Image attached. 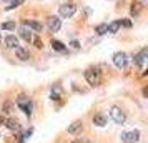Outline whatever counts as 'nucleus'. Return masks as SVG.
Instances as JSON below:
<instances>
[{
  "label": "nucleus",
  "mask_w": 148,
  "mask_h": 143,
  "mask_svg": "<svg viewBox=\"0 0 148 143\" xmlns=\"http://www.w3.org/2000/svg\"><path fill=\"white\" fill-rule=\"evenodd\" d=\"M110 116H112V120H113L116 125H123V123H125V120H127L125 112H123L120 107H116V105H113V107L110 108Z\"/></svg>",
  "instance_id": "obj_1"
},
{
  "label": "nucleus",
  "mask_w": 148,
  "mask_h": 143,
  "mask_svg": "<svg viewBox=\"0 0 148 143\" xmlns=\"http://www.w3.org/2000/svg\"><path fill=\"white\" fill-rule=\"evenodd\" d=\"M17 105H18V108H22L23 112H25V115L32 116V110H34V103H32V100H28L25 95H20L18 98H17Z\"/></svg>",
  "instance_id": "obj_2"
},
{
  "label": "nucleus",
  "mask_w": 148,
  "mask_h": 143,
  "mask_svg": "<svg viewBox=\"0 0 148 143\" xmlns=\"http://www.w3.org/2000/svg\"><path fill=\"white\" fill-rule=\"evenodd\" d=\"M75 12H77V5L75 3H62L60 8H58V15L62 18H70L73 17Z\"/></svg>",
  "instance_id": "obj_3"
},
{
  "label": "nucleus",
  "mask_w": 148,
  "mask_h": 143,
  "mask_svg": "<svg viewBox=\"0 0 148 143\" xmlns=\"http://www.w3.org/2000/svg\"><path fill=\"white\" fill-rule=\"evenodd\" d=\"M85 80L88 82V85L97 87L100 83V72L97 68H88L87 72H85Z\"/></svg>",
  "instance_id": "obj_4"
},
{
  "label": "nucleus",
  "mask_w": 148,
  "mask_h": 143,
  "mask_svg": "<svg viewBox=\"0 0 148 143\" xmlns=\"http://www.w3.org/2000/svg\"><path fill=\"white\" fill-rule=\"evenodd\" d=\"M140 131L138 130H132V131H125L121 133V142L123 143H138L140 142Z\"/></svg>",
  "instance_id": "obj_5"
},
{
  "label": "nucleus",
  "mask_w": 148,
  "mask_h": 143,
  "mask_svg": "<svg viewBox=\"0 0 148 143\" xmlns=\"http://www.w3.org/2000/svg\"><path fill=\"white\" fill-rule=\"evenodd\" d=\"M113 63L116 68H125L128 65V55L125 52H116V53H113Z\"/></svg>",
  "instance_id": "obj_6"
},
{
  "label": "nucleus",
  "mask_w": 148,
  "mask_h": 143,
  "mask_svg": "<svg viewBox=\"0 0 148 143\" xmlns=\"http://www.w3.org/2000/svg\"><path fill=\"white\" fill-rule=\"evenodd\" d=\"M47 27L50 32H58L62 27V18H58V17H55V15H50V17H47Z\"/></svg>",
  "instance_id": "obj_7"
},
{
  "label": "nucleus",
  "mask_w": 148,
  "mask_h": 143,
  "mask_svg": "<svg viewBox=\"0 0 148 143\" xmlns=\"http://www.w3.org/2000/svg\"><path fill=\"white\" fill-rule=\"evenodd\" d=\"M18 34H20V37L27 42V43H30V42H32V38H34V32H32V30H30L25 23L18 28Z\"/></svg>",
  "instance_id": "obj_8"
},
{
  "label": "nucleus",
  "mask_w": 148,
  "mask_h": 143,
  "mask_svg": "<svg viewBox=\"0 0 148 143\" xmlns=\"http://www.w3.org/2000/svg\"><path fill=\"white\" fill-rule=\"evenodd\" d=\"M15 50V55H17V58L22 62H27L30 60V52H28V48H23V47H17L14 48Z\"/></svg>",
  "instance_id": "obj_9"
},
{
  "label": "nucleus",
  "mask_w": 148,
  "mask_h": 143,
  "mask_svg": "<svg viewBox=\"0 0 148 143\" xmlns=\"http://www.w3.org/2000/svg\"><path fill=\"white\" fill-rule=\"evenodd\" d=\"M82 128H83V122H82V120H75V122L67 128V131L70 135H78L82 131Z\"/></svg>",
  "instance_id": "obj_10"
},
{
  "label": "nucleus",
  "mask_w": 148,
  "mask_h": 143,
  "mask_svg": "<svg viewBox=\"0 0 148 143\" xmlns=\"http://www.w3.org/2000/svg\"><path fill=\"white\" fill-rule=\"evenodd\" d=\"M145 60H147V48H143L140 53L135 55L133 63L136 65V67H143V65H145Z\"/></svg>",
  "instance_id": "obj_11"
},
{
  "label": "nucleus",
  "mask_w": 148,
  "mask_h": 143,
  "mask_svg": "<svg viewBox=\"0 0 148 143\" xmlns=\"http://www.w3.org/2000/svg\"><path fill=\"white\" fill-rule=\"evenodd\" d=\"M141 8H143V3L138 2V0H133V2H132V7H130V15H132V17H138L140 12H141Z\"/></svg>",
  "instance_id": "obj_12"
},
{
  "label": "nucleus",
  "mask_w": 148,
  "mask_h": 143,
  "mask_svg": "<svg viewBox=\"0 0 148 143\" xmlns=\"http://www.w3.org/2000/svg\"><path fill=\"white\" fill-rule=\"evenodd\" d=\"M3 43H5L7 48H17L18 47V38H17L15 35H7L5 40H3Z\"/></svg>",
  "instance_id": "obj_13"
},
{
  "label": "nucleus",
  "mask_w": 148,
  "mask_h": 143,
  "mask_svg": "<svg viewBox=\"0 0 148 143\" xmlns=\"http://www.w3.org/2000/svg\"><path fill=\"white\" fill-rule=\"evenodd\" d=\"M25 25H27L32 32H37V34H40L42 30H43V25L37 20H28V22H25Z\"/></svg>",
  "instance_id": "obj_14"
},
{
  "label": "nucleus",
  "mask_w": 148,
  "mask_h": 143,
  "mask_svg": "<svg viewBox=\"0 0 148 143\" xmlns=\"http://www.w3.org/2000/svg\"><path fill=\"white\" fill-rule=\"evenodd\" d=\"M5 125H7V128L10 130V131H18V130H20V123H18V120H15V118L5 120Z\"/></svg>",
  "instance_id": "obj_15"
},
{
  "label": "nucleus",
  "mask_w": 148,
  "mask_h": 143,
  "mask_svg": "<svg viewBox=\"0 0 148 143\" xmlns=\"http://www.w3.org/2000/svg\"><path fill=\"white\" fill-rule=\"evenodd\" d=\"M52 48H53L55 52H60V53H67V47L62 43L60 40H52Z\"/></svg>",
  "instance_id": "obj_16"
},
{
  "label": "nucleus",
  "mask_w": 148,
  "mask_h": 143,
  "mask_svg": "<svg viewBox=\"0 0 148 143\" xmlns=\"http://www.w3.org/2000/svg\"><path fill=\"white\" fill-rule=\"evenodd\" d=\"M121 27V20H113L112 23H108L107 25V32H110V34H116L118 30H120Z\"/></svg>",
  "instance_id": "obj_17"
},
{
  "label": "nucleus",
  "mask_w": 148,
  "mask_h": 143,
  "mask_svg": "<svg viewBox=\"0 0 148 143\" xmlns=\"http://www.w3.org/2000/svg\"><path fill=\"white\" fill-rule=\"evenodd\" d=\"M93 125H97V127H105V125H107V118L103 115H95L93 116Z\"/></svg>",
  "instance_id": "obj_18"
},
{
  "label": "nucleus",
  "mask_w": 148,
  "mask_h": 143,
  "mask_svg": "<svg viewBox=\"0 0 148 143\" xmlns=\"http://www.w3.org/2000/svg\"><path fill=\"white\" fill-rule=\"evenodd\" d=\"M95 34L97 35H105L107 34V23H98L95 27Z\"/></svg>",
  "instance_id": "obj_19"
},
{
  "label": "nucleus",
  "mask_w": 148,
  "mask_h": 143,
  "mask_svg": "<svg viewBox=\"0 0 148 143\" xmlns=\"http://www.w3.org/2000/svg\"><path fill=\"white\" fill-rule=\"evenodd\" d=\"M23 2H25V0H12V2H10V3L7 5V10H14V8L20 7Z\"/></svg>",
  "instance_id": "obj_20"
},
{
  "label": "nucleus",
  "mask_w": 148,
  "mask_h": 143,
  "mask_svg": "<svg viewBox=\"0 0 148 143\" xmlns=\"http://www.w3.org/2000/svg\"><path fill=\"white\" fill-rule=\"evenodd\" d=\"M15 22H3L2 23V30H15Z\"/></svg>",
  "instance_id": "obj_21"
},
{
  "label": "nucleus",
  "mask_w": 148,
  "mask_h": 143,
  "mask_svg": "<svg viewBox=\"0 0 148 143\" xmlns=\"http://www.w3.org/2000/svg\"><path fill=\"white\" fill-rule=\"evenodd\" d=\"M32 42H34L35 48H38V50H40V48H43V42H42L40 37H34V38H32Z\"/></svg>",
  "instance_id": "obj_22"
},
{
  "label": "nucleus",
  "mask_w": 148,
  "mask_h": 143,
  "mask_svg": "<svg viewBox=\"0 0 148 143\" xmlns=\"http://www.w3.org/2000/svg\"><path fill=\"white\" fill-rule=\"evenodd\" d=\"M14 108V105L10 102H5L3 103V107H2V113H10V110Z\"/></svg>",
  "instance_id": "obj_23"
},
{
  "label": "nucleus",
  "mask_w": 148,
  "mask_h": 143,
  "mask_svg": "<svg viewBox=\"0 0 148 143\" xmlns=\"http://www.w3.org/2000/svg\"><path fill=\"white\" fill-rule=\"evenodd\" d=\"M121 25H123V27H127V28H130V27H132V22H130V20H121Z\"/></svg>",
  "instance_id": "obj_24"
},
{
  "label": "nucleus",
  "mask_w": 148,
  "mask_h": 143,
  "mask_svg": "<svg viewBox=\"0 0 148 143\" xmlns=\"http://www.w3.org/2000/svg\"><path fill=\"white\" fill-rule=\"evenodd\" d=\"M70 45H72V47H73V48H80V43H78V42H77V40H73V42H72V43H70Z\"/></svg>",
  "instance_id": "obj_25"
},
{
  "label": "nucleus",
  "mask_w": 148,
  "mask_h": 143,
  "mask_svg": "<svg viewBox=\"0 0 148 143\" xmlns=\"http://www.w3.org/2000/svg\"><path fill=\"white\" fill-rule=\"evenodd\" d=\"M75 143H93V142H90V140H78V142H75Z\"/></svg>",
  "instance_id": "obj_26"
},
{
  "label": "nucleus",
  "mask_w": 148,
  "mask_h": 143,
  "mask_svg": "<svg viewBox=\"0 0 148 143\" xmlns=\"http://www.w3.org/2000/svg\"><path fill=\"white\" fill-rule=\"evenodd\" d=\"M0 125H5V118H3L2 115H0Z\"/></svg>",
  "instance_id": "obj_27"
},
{
  "label": "nucleus",
  "mask_w": 148,
  "mask_h": 143,
  "mask_svg": "<svg viewBox=\"0 0 148 143\" xmlns=\"http://www.w3.org/2000/svg\"><path fill=\"white\" fill-rule=\"evenodd\" d=\"M147 95H148V88L145 87V88H143V96H147Z\"/></svg>",
  "instance_id": "obj_28"
},
{
  "label": "nucleus",
  "mask_w": 148,
  "mask_h": 143,
  "mask_svg": "<svg viewBox=\"0 0 148 143\" xmlns=\"http://www.w3.org/2000/svg\"><path fill=\"white\" fill-rule=\"evenodd\" d=\"M2 2H5V3H10V2H12V0H2Z\"/></svg>",
  "instance_id": "obj_29"
},
{
  "label": "nucleus",
  "mask_w": 148,
  "mask_h": 143,
  "mask_svg": "<svg viewBox=\"0 0 148 143\" xmlns=\"http://www.w3.org/2000/svg\"><path fill=\"white\" fill-rule=\"evenodd\" d=\"M0 42H2V35H0Z\"/></svg>",
  "instance_id": "obj_30"
}]
</instances>
